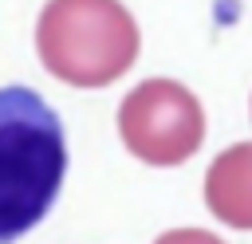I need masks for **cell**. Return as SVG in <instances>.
Instances as JSON below:
<instances>
[{"instance_id": "3", "label": "cell", "mask_w": 252, "mask_h": 244, "mask_svg": "<svg viewBox=\"0 0 252 244\" xmlns=\"http://www.w3.org/2000/svg\"><path fill=\"white\" fill-rule=\"evenodd\" d=\"M122 146L146 165H181L205 142V110L185 83L146 79L118 106Z\"/></svg>"}, {"instance_id": "2", "label": "cell", "mask_w": 252, "mask_h": 244, "mask_svg": "<svg viewBox=\"0 0 252 244\" xmlns=\"http://www.w3.org/2000/svg\"><path fill=\"white\" fill-rule=\"evenodd\" d=\"M142 47V31L122 0H47L35 20L39 63L67 87H110Z\"/></svg>"}, {"instance_id": "5", "label": "cell", "mask_w": 252, "mask_h": 244, "mask_svg": "<svg viewBox=\"0 0 252 244\" xmlns=\"http://www.w3.org/2000/svg\"><path fill=\"white\" fill-rule=\"evenodd\" d=\"M154 244H224V240L205 228H173V232H161Z\"/></svg>"}, {"instance_id": "1", "label": "cell", "mask_w": 252, "mask_h": 244, "mask_svg": "<svg viewBox=\"0 0 252 244\" xmlns=\"http://www.w3.org/2000/svg\"><path fill=\"white\" fill-rule=\"evenodd\" d=\"M63 173L59 114L32 87H0V244L28 236L51 213Z\"/></svg>"}, {"instance_id": "4", "label": "cell", "mask_w": 252, "mask_h": 244, "mask_svg": "<svg viewBox=\"0 0 252 244\" xmlns=\"http://www.w3.org/2000/svg\"><path fill=\"white\" fill-rule=\"evenodd\" d=\"M205 205L220 224L252 232V142H236L213 157L205 173Z\"/></svg>"}]
</instances>
